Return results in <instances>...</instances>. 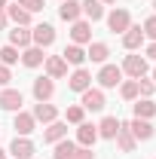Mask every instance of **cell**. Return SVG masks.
<instances>
[{
    "instance_id": "obj_5",
    "label": "cell",
    "mask_w": 156,
    "mask_h": 159,
    "mask_svg": "<svg viewBox=\"0 0 156 159\" xmlns=\"http://www.w3.org/2000/svg\"><path fill=\"white\" fill-rule=\"evenodd\" d=\"M80 95H83V101H80L83 110H101V107H104V92H101V89H92V86H89V89L80 92Z\"/></svg>"
},
{
    "instance_id": "obj_40",
    "label": "cell",
    "mask_w": 156,
    "mask_h": 159,
    "mask_svg": "<svg viewBox=\"0 0 156 159\" xmlns=\"http://www.w3.org/2000/svg\"><path fill=\"white\" fill-rule=\"evenodd\" d=\"M0 159H6V150H0Z\"/></svg>"
},
{
    "instance_id": "obj_1",
    "label": "cell",
    "mask_w": 156,
    "mask_h": 159,
    "mask_svg": "<svg viewBox=\"0 0 156 159\" xmlns=\"http://www.w3.org/2000/svg\"><path fill=\"white\" fill-rule=\"evenodd\" d=\"M98 83H101V89H113L122 83V67L117 64H104L101 70H98Z\"/></svg>"
},
{
    "instance_id": "obj_11",
    "label": "cell",
    "mask_w": 156,
    "mask_h": 159,
    "mask_svg": "<svg viewBox=\"0 0 156 159\" xmlns=\"http://www.w3.org/2000/svg\"><path fill=\"white\" fill-rule=\"evenodd\" d=\"M71 40H74L77 46L89 43V40H92V25H89V21H74V28H71Z\"/></svg>"
},
{
    "instance_id": "obj_30",
    "label": "cell",
    "mask_w": 156,
    "mask_h": 159,
    "mask_svg": "<svg viewBox=\"0 0 156 159\" xmlns=\"http://www.w3.org/2000/svg\"><path fill=\"white\" fill-rule=\"evenodd\" d=\"M119 95H122L126 101L138 98V80H129V83H122V86H119Z\"/></svg>"
},
{
    "instance_id": "obj_42",
    "label": "cell",
    "mask_w": 156,
    "mask_h": 159,
    "mask_svg": "<svg viewBox=\"0 0 156 159\" xmlns=\"http://www.w3.org/2000/svg\"><path fill=\"white\" fill-rule=\"evenodd\" d=\"M153 80H156V67H153Z\"/></svg>"
},
{
    "instance_id": "obj_22",
    "label": "cell",
    "mask_w": 156,
    "mask_h": 159,
    "mask_svg": "<svg viewBox=\"0 0 156 159\" xmlns=\"http://www.w3.org/2000/svg\"><path fill=\"white\" fill-rule=\"evenodd\" d=\"M61 58L67 61V64H77V67H80V64L86 61V49H83V46H77V43H71V46L61 52Z\"/></svg>"
},
{
    "instance_id": "obj_17",
    "label": "cell",
    "mask_w": 156,
    "mask_h": 159,
    "mask_svg": "<svg viewBox=\"0 0 156 159\" xmlns=\"http://www.w3.org/2000/svg\"><path fill=\"white\" fill-rule=\"evenodd\" d=\"M80 12H83V9H80V3H77V0H61L58 16H61L64 21H71V25H74V21H80Z\"/></svg>"
},
{
    "instance_id": "obj_41",
    "label": "cell",
    "mask_w": 156,
    "mask_h": 159,
    "mask_svg": "<svg viewBox=\"0 0 156 159\" xmlns=\"http://www.w3.org/2000/svg\"><path fill=\"white\" fill-rule=\"evenodd\" d=\"M101 3H113V0H101Z\"/></svg>"
},
{
    "instance_id": "obj_24",
    "label": "cell",
    "mask_w": 156,
    "mask_h": 159,
    "mask_svg": "<svg viewBox=\"0 0 156 159\" xmlns=\"http://www.w3.org/2000/svg\"><path fill=\"white\" fill-rule=\"evenodd\" d=\"M34 40H31V31H25V28H16V31H9V46H19V49H28Z\"/></svg>"
},
{
    "instance_id": "obj_26",
    "label": "cell",
    "mask_w": 156,
    "mask_h": 159,
    "mask_svg": "<svg viewBox=\"0 0 156 159\" xmlns=\"http://www.w3.org/2000/svg\"><path fill=\"white\" fill-rule=\"evenodd\" d=\"M135 116H138V119H150V116H156V104H153L150 98L138 101V104H135Z\"/></svg>"
},
{
    "instance_id": "obj_9",
    "label": "cell",
    "mask_w": 156,
    "mask_h": 159,
    "mask_svg": "<svg viewBox=\"0 0 156 159\" xmlns=\"http://www.w3.org/2000/svg\"><path fill=\"white\" fill-rule=\"evenodd\" d=\"M126 129L135 135V141H150V138H153V125H150L147 119H138V116H135L129 125H126Z\"/></svg>"
},
{
    "instance_id": "obj_13",
    "label": "cell",
    "mask_w": 156,
    "mask_h": 159,
    "mask_svg": "<svg viewBox=\"0 0 156 159\" xmlns=\"http://www.w3.org/2000/svg\"><path fill=\"white\" fill-rule=\"evenodd\" d=\"M46 74H49V80H58L67 74V61L61 58V55H49L46 58Z\"/></svg>"
},
{
    "instance_id": "obj_15",
    "label": "cell",
    "mask_w": 156,
    "mask_h": 159,
    "mask_svg": "<svg viewBox=\"0 0 156 159\" xmlns=\"http://www.w3.org/2000/svg\"><path fill=\"white\" fill-rule=\"evenodd\" d=\"M34 119H40V122H55V116H58V110L49 104V101H40V104H34V113H31Z\"/></svg>"
},
{
    "instance_id": "obj_31",
    "label": "cell",
    "mask_w": 156,
    "mask_h": 159,
    "mask_svg": "<svg viewBox=\"0 0 156 159\" xmlns=\"http://www.w3.org/2000/svg\"><path fill=\"white\" fill-rule=\"evenodd\" d=\"M64 116H67V122L80 125V122H83V116H86V110H83L80 104H74V107H67V110H64Z\"/></svg>"
},
{
    "instance_id": "obj_21",
    "label": "cell",
    "mask_w": 156,
    "mask_h": 159,
    "mask_svg": "<svg viewBox=\"0 0 156 159\" xmlns=\"http://www.w3.org/2000/svg\"><path fill=\"white\" fill-rule=\"evenodd\" d=\"M119 122L117 116H104L101 119V125H98V138H117V132H119Z\"/></svg>"
},
{
    "instance_id": "obj_14",
    "label": "cell",
    "mask_w": 156,
    "mask_h": 159,
    "mask_svg": "<svg viewBox=\"0 0 156 159\" xmlns=\"http://www.w3.org/2000/svg\"><path fill=\"white\" fill-rule=\"evenodd\" d=\"M80 9H83V16H86L89 21H101V19H104V6H101V0H83Z\"/></svg>"
},
{
    "instance_id": "obj_43",
    "label": "cell",
    "mask_w": 156,
    "mask_h": 159,
    "mask_svg": "<svg viewBox=\"0 0 156 159\" xmlns=\"http://www.w3.org/2000/svg\"><path fill=\"white\" fill-rule=\"evenodd\" d=\"M153 9H156V0H153Z\"/></svg>"
},
{
    "instance_id": "obj_34",
    "label": "cell",
    "mask_w": 156,
    "mask_h": 159,
    "mask_svg": "<svg viewBox=\"0 0 156 159\" xmlns=\"http://www.w3.org/2000/svg\"><path fill=\"white\" fill-rule=\"evenodd\" d=\"M71 159H95V153H92V147H77L71 153Z\"/></svg>"
},
{
    "instance_id": "obj_27",
    "label": "cell",
    "mask_w": 156,
    "mask_h": 159,
    "mask_svg": "<svg viewBox=\"0 0 156 159\" xmlns=\"http://www.w3.org/2000/svg\"><path fill=\"white\" fill-rule=\"evenodd\" d=\"M107 55H110L107 43H92L89 52H86V58H92V61H107Z\"/></svg>"
},
{
    "instance_id": "obj_10",
    "label": "cell",
    "mask_w": 156,
    "mask_h": 159,
    "mask_svg": "<svg viewBox=\"0 0 156 159\" xmlns=\"http://www.w3.org/2000/svg\"><path fill=\"white\" fill-rule=\"evenodd\" d=\"M55 95V83L49 77H40V80H34V98L37 101H49Z\"/></svg>"
},
{
    "instance_id": "obj_12",
    "label": "cell",
    "mask_w": 156,
    "mask_h": 159,
    "mask_svg": "<svg viewBox=\"0 0 156 159\" xmlns=\"http://www.w3.org/2000/svg\"><path fill=\"white\" fill-rule=\"evenodd\" d=\"M9 153H12L16 159H31L34 156V144H31L28 138H16L12 144H9Z\"/></svg>"
},
{
    "instance_id": "obj_28",
    "label": "cell",
    "mask_w": 156,
    "mask_h": 159,
    "mask_svg": "<svg viewBox=\"0 0 156 159\" xmlns=\"http://www.w3.org/2000/svg\"><path fill=\"white\" fill-rule=\"evenodd\" d=\"M74 150H77V144H74V141H67V138L55 141V159H71Z\"/></svg>"
},
{
    "instance_id": "obj_6",
    "label": "cell",
    "mask_w": 156,
    "mask_h": 159,
    "mask_svg": "<svg viewBox=\"0 0 156 159\" xmlns=\"http://www.w3.org/2000/svg\"><path fill=\"white\" fill-rule=\"evenodd\" d=\"M21 104H25V95H21L19 89H6V92H0V107H3V110H12V113H19Z\"/></svg>"
},
{
    "instance_id": "obj_2",
    "label": "cell",
    "mask_w": 156,
    "mask_h": 159,
    "mask_svg": "<svg viewBox=\"0 0 156 159\" xmlns=\"http://www.w3.org/2000/svg\"><path fill=\"white\" fill-rule=\"evenodd\" d=\"M122 74H129L132 80H141L144 74H147V58H144V55H126Z\"/></svg>"
},
{
    "instance_id": "obj_7",
    "label": "cell",
    "mask_w": 156,
    "mask_h": 159,
    "mask_svg": "<svg viewBox=\"0 0 156 159\" xmlns=\"http://www.w3.org/2000/svg\"><path fill=\"white\" fill-rule=\"evenodd\" d=\"M67 86H71L74 92H86V89L92 86V74H89L86 67H77V70L67 77Z\"/></svg>"
},
{
    "instance_id": "obj_8",
    "label": "cell",
    "mask_w": 156,
    "mask_h": 159,
    "mask_svg": "<svg viewBox=\"0 0 156 159\" xmlns=\"http://www.w3.org/2000/svg\"><path fill=\"white\" fill-rule=\"evenodd\" d=\"M98 141V125H92V122H80L77 125V144L80 147H92Z\"/></svg>"
},
{
    "instance_id": "obj_37",
    "label": "cell",
    "mask_w": 156,
    "mask_h": 159,
    "mask_svg": "<svg viewBox=\"0 0 156 159\" xmlns=\"http://www.w3.org/2000/svg\"><path fill=\"white\" fill-rule=\"evenodd\" d=\"M147 55H150V58L156 61V40H153V43H150V46H147Z\"/></svg>"
},
{
    "instance_id": "obj_4",
    "label": "cell",
    "mask_w": 156,
    "mask_h": 159,
    "mask_svg": "<svg viewBox=\"0 0 156 159\" xmlns=\"http://www.w3.org/2000/svg\"><path fill=\"white\" fill-rule=\"evenodd\" d=\"M129 25H132L129 9H113V12L107 16V28H110L113 34H126V31H129Z\"/></svg>"
},
{
    "instance_id": "obj_25",
    "label": "cell",
    "mask_w": 156,
    "mask_h": 159,
    "mask_svg": "<svg viewBox=\"0 0 156 159\" xmlns=\"http://www.w3.org/2000/svg\"><path fill=\"white\" fill-rule=\"evenodd\" d=\"M6 9H9V19L16 21L19 28H25V25L31 21V12H28V9H21L19 3H12V6H6Z\"/></svg>"
},
{
    "instance_id": "obj_16",
    "label": "cell",
    "mask_w": 156,
    "mask_h": 159,
    "mask_svg": "<svg viewBox=\"0 0 156 159\" xmlns=\"http://www.w3.org/2000/svg\"><path fill=\"white\" fill-rule=\"evenodd\" d=\"M34 122H37V119L31 116V113H16V119H12V125H16V132H19L21 138H28V135H31V132H34Z\"/></svg>"
},
{
    "instance_id": "obj_19",
    "label": "cell",
    "mask_w": 156,
    "mask_h": 159,
    "mask_svg": "<svg viewBox=\"0 0 156 159\" xmlns=\"http://www.w3.org/2000/svg\"><path fill=\"white\" fill-rule=\"evenodd\" d=\"M61 138H67V122H49V129L43 132V141L46 144H55Z\"/></svg>"
},
{
    "instance_id": "obj_20",
    "label": "cell",
    "mask_w": 156,
    "mask_h": 159,
    "mask_svg": "<svg viewBox=\"0 0 156 159\" xmlns=\"http://www.w3.org/2000/svg\"><path fill=\"white\" fill-rule=\"evenodd\" d=\"M141 43H144V31H141L138 25H129V31L122 34V46H126V49H138Z\"/></svg>"
},
{
    "instance_id": "obj_35",
    "label": "cell",
    "mask_w": 156,
    "mask_h": 159,
    "mask_svg": "<svg viewBox=\"0 0 156 159\" xmlns=\"http://www.w3.org/2000/svg\"><path fill=\"white\" fill-rule=\"evenodd\" d=\"M144 37L156 40V16H150V19L144 21Z\"/></svg>"
},
{
    "instance_id": "obj_36",
    "label": "cell",
    "mask_w": 156,
    "mask_h": 159,
    "mask_svg": "<svg viewBox=\"0 0 156 159\" xmlns=\"http://www.w3.org/2000/svg\"><path fill=\"white\" fill-rule=\"evenodd\" d=\"M9 80H12V74H9V67H6V64H0V86H6Z\"/></svg>"
},
{
    "instance_id": "obj_39",
    "label": "cell",
    "mask_w": 156,
    "mask_h": 159,
    "mask_svg": "<svg viewBox=\"0 0 156 159\" xmlns=\"http://www.w3.org/2000/svg\"><path fill=\"white\" fill-rule=\"evenodd\" d=\"M3 9H6V0H0V12H3Z\"/></svg>"
},
{
    "instance_id": "obj_38",
    "label": "cell",
    "mask_w": 156,
    "mask_h": 159,
    "mask_svg": "<svg viewBox=\"0 0 156 159\" xmlns=\"http://www.w3.org/2000/svg\"><path fill=\"white\" fill-rule=\"evenodd\" d=\"M3 28H6V16L0 12V31H3Z\"/></svg>"
},
{
    "instance_id": "obj_3",
    "label": "cell",
    "mask_w": 156,
    "mask_h": 159,
    "mask_svg": "<svg viewBox=\"0 0 156 159\" xmlns=\"http://www.w3.org/2000/svg\"><path fill=\"white\" fill-rule=\"evenodd\" d=\"M31 40H34V46L46 49V46H52V43H55V28L43 21V25H37V28L31 31Z\"/></svg>"
},
{
    "instance_id": "obj_33",
    "label": "cell",
    "mask_w": 156,
    "mask_h": 159,
    "mask_svg": "<svg viewBox=\"0 0 156 159\" xmlns=\"http://www.w3.org/2000/svg\"><path fill=\"white\" fill-rule=\"evenodd\" d=\"M21 9H28V12H40L43 9V0H19Z\"/></svg>"
},
{
    "instance_id": "obj_29",
    "label": "cell",
    "mask_w": 156,
    "mask_h": 159,
    "mask_svg": "<svg viewBox=\"0 0 156 159\" xmlns=\"http://www.w3.org/2000/svg\"><path fill=\"white\" fill-rule=\"evenodd\" d=\"M19 58H21V55H19V49H16V46H3V49H0V64H6V67H9V64H16Z\"/></svg>"
},
{
    "instance_id": "obj_32",
    "label": "cell",
    "mask_w": 156,
    "mask_h": 159,
    "mask_svg": "<svg viewBox=\"0 0 156 159\" xmlns=\"http://www.w3.org/2000/svg\"><path fill=\"white\" fill-rule=\"evenodd\" d=\"M153 89H156V86L150 83V80H144V77L138 80V95H144V98H150V95H153Z\"/></svg>"
},
{
    "instance_id": "obj_18",
    "label": "cell",
    "mask_w": 156,
    "mask_h": 159,
    "mask_svg": "<svg viewBox=\"0 0 156 159\" xmlns=\"http://www.w3.org/2000/svg\"><path fill=\"white\" fill-rule=\"evenodd\" d=\"M43 61H46V55H43L40 46H28V49L21 52V64H25V67H40Z\"/></svg>"
},
{
    "instance_id": "obj_23",
    "label": "cell",
    "mask_w": 156,
    "mask_h": 159,
    "mask_svg": "<svg viewBox=\"0 0 156 159\" xmlns=\"http://www.w3.org/2000/svg\"><path fill=\"white\" fill-rule=\"evenodd\" d=\"M117 144H119V150H122V153H132L138 141H135V135H132L126 125H119V132H117Z\"/></svg>"
}]
</instances>
